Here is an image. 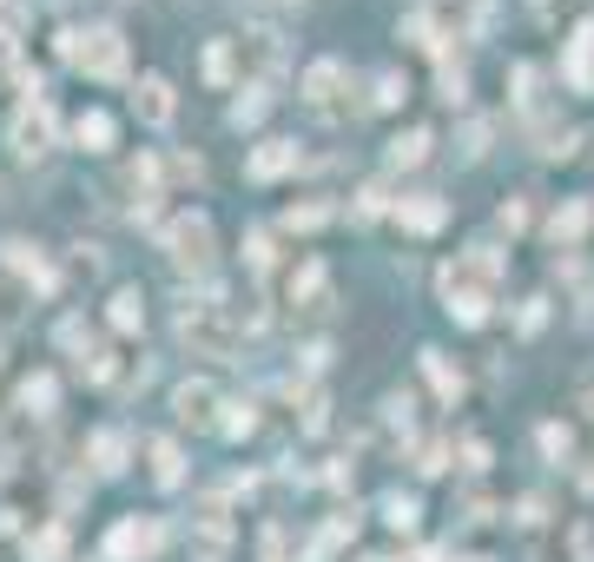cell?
<instances>
[{
	"label": "cell",
	"mask_w": 594,
	"mask_h": 562,
	"mask_svg": "<svg viewBox=\"0 0 594 562\" xmlns=\"http://www.w3.org/2000/svg\"><path fill=\"white\" fill-rule=\"evenodd\" d=\"M179 338L199 358H231L238 351V311L225 298H186L179 304Z\"/></svg>",
	"instance_id": "6da1fadb"
},
{
	"label": "cell",
	"mask_w": 594,
	"mask_h": 562,
	"mask_svg": "<svg viewBox=\"0 0 594 562\" xmlns=\"http://www.w3.org/2000/svg\"><path fill=\"white\" fill-rule=\"evenodd\" d=\"M304 107L324 126H344L351 120V66L344 60H311L304 66Z\"/></svg>",
	"instance_id": "7a4b0ae2"
},
{
	"label": "cell",
	"mask_w": 594,
	"mask_h": 562,
	"mask_svg": "<svg viewBox=\"0 0 594 562\" xmlns=\"http://www.w3.org/2000/svg\"><path fill=\"white\" fill-rule=\"evenodd\" d=\"M60 53L79 66V73H93V79H119L126 73V34L119 27H87V34H66Z\"/></svg>",
	"instance_id": "3957f363"
},
{
	"label": "cell",
	"mask_w": 594,
	"mask_h": 562,
	"mask_svg": "<svg viewBox=\"0 0 594 562\" xmlns=\"http://www.w3.org/2000/svg\"><path fill=\"white\" fill-rule=\"evenodd\" d=\"M218 238H212V218L205 212H179L173 225H165V259H173L179 272H212V252Z\"/></svg>",
	"instance_id": "277c9868"
},
{
	"label": "cell",
	"mask_w": 594,
	"mask_h": 562,
	"mask_svg": "<svg viewBox=\"0 0 594 562\" xmlns=\"http://www.w3.org/2000/svg\"><path fill=\"white\" fill-rule=\"evenodd\" d=\"M489 285L469 272V259L463 265H443V311L456 317V325H489Z\"/></svg>",
	"instance_id": "5b68a950"
},
{
	"label": "cell",
	"mask_w": 594,
	"mask_h": 562,
	"mask_svg": "<svg viewBox=\"0 0 594 562\" xmlns=\"http://www.w3.org/2000/svg\"><path fill=\"white\" fill-rule=\"evenodd\" d=\"M8 139H14V152H21V159H47V152H53V139H60V113H53V100H40V93H34V100L14 113V133H8Z\"/></svg>",
	"instance_id": "8992f818"
},
{
	"label": "cell",
	"mask_w": 594,
	"mask_h": 562,
	"mask_svg": "<svg viewBox=\"0 0 594 562\" xmlns=\"http://www.w3.org/2000/svg\"><path fill=\"white\" fill-rule=\"evenodd\" d=\"M173 411H179V424H192V430H218L225 397H218V384H212V377H186V384L173 390Z\"/></svg>",
	"instance_id": "52a82bcc"
},
{
	"label": "cell",
	"mask_w": 594,
	"mask_h": 562,
	"mask_svg": "<svg viewBox=\"0 0 594 562\" xmlns=\"http://www.w3.org/2000/svg\"><path fill=\"white\" fill-rule=\"evenodd\" d=\"M159 542H165V529H159L152 516H126V523L106 536V555H113V562H146V555H159Z\"/></svg>",
	"instance_id": "ba28073f"
},
{
	"label": "cell",
	"mask_w": 594,
	"mask_h": 562,
	"mask_svg": "<svg viewBox=\"0 0 594 562\" xmlns=\"http://www.w3.org/2000/svg\"><path fill=\"white\" fill-rule=\"evenodd\" d=\"M0 265H8L14 278H27L40 298L53 291V265H47V252H40V246H27V238H8V246H0Z\"/></svg>",
	"instance_id": "9c48e42d"
},
{
	"label": "cell",
	"mask_w": 594,
	"mask_h": 562,
	"mask_svg": "<svg viewBox=\"0 0 594 562\" xmlns=\"http://www.w3.org/2000/svg\"><path fill=\"white\" fill-rule=\"evenodd\" d=\"M291 311H304V317H324V311H330V272H324L317 259H304V265L291 272Z\"/></svg>",
	"instance_id": "30bf717a"
},
{
	"label": "cell",
	"mask_w": 594,
	"mask_h": 562,
	"mask_svg": "<svg viewBox=\"0 0 594 562\" xmlns=\"http://www.w3.org/2000/svg\"><path fill=\"white\" fill-rule=\"evenodd\" d=\"M561 79L574 93H594V21L568 34V53H561Z\"/></svg>",
	"instance_id": "8fae6325"
},
{
	"label": "cell",
	"mask_w": 594,
	"mask_h": 562,
	"mask_svg": "<svg viewBox=\"0 0 594 562\" xmlns=\"http://www.w3.org/2000/svg\"><path fill=\"white\" fill-rule=\"evenodd\" d=\"M291 166H298V146H291V139H258V146H251V159H244V173L258 179V186L285 179Z\"/></svg>",
	"instance_id": "7c38bea8"
},
{
	"label": "cell",
	"mask_w": 594,
	"mask_h": 562,
	"mask_svg": "<svg viewBox=\"0 0 594 562\" xmlns=\"http://www.w3.org/2000/svg\"><path fill=\"white\" fill-rule=\"evenodd\" d=\"M173 79H159V73H146L139 79V87H132V113L146 120V126H165V120H173Z\"/></svg>",
	"instance_id": "4fadbf2b"
},
{
	"label": "cell",
	"mask_w": 594,
	"mask_h": 562,
	"mask_svg": "<svg viewBox=\"0 0 594 562\" xmlns=\"http://www.w3.org/2000/svg\"><path fill=\"white\" fill-rule=\"evenodd\" d=\"M396 218H403L409 232H443L450 205H443L437 192H409V199H396Z\"/></svg>",
	"instance_id": "5bb4252c"
},
{
	"label": "cell",
	"mask_w": 594,
	"mask_h": 562,
	"mask_svg": "<svg viewBox=\"0 0 594 562\" xmlns=\"http://www.w3.org/2000/svg\"><path fill=\"white\" fill-rule=\"evenodd\" d=\"M126 450H132V437H126L119 424L93 430V470H100V476H119V470H126Z\"/></svg>",
	"instance_id": "9a60e30c"
},
{
	"label": "cell",
	"mask_w": 594,
	"mask_h": 562,
	"mask_svg": "<svg viewBox=\"0 0 594 562\" xmlns=\"http://www.w3.org/2000/svg\"><path fill=\"white\" fill-rule=\"evenodd\" d=\"M73 139L87 146V152H113V139H119V120L93 107V113H79V120H73Z\"/></svg>",
	"instance_id": "2e32d148"
},
{
	"label": "cell",
	"mask_w": 594,
	"mask_h": 562,
	"mask_svg": "<svg viewBox=\"0 0 594 562\" xmlns=\"http://www.w3.org/2000/svg\"><path fill=\"white\" fill-rule=\"evenodd\" d=\"M146 450H152V484H159V490H179V484H186V463H179V444H173V437H152Z\"/></svg>",
	"instance_id": "e0dca14e"
},
{
	"label": "cell",
	"mask_w": 594,
	"mask_h": 562,
	"mask_svg": "<svg viewBox=\"0 0 594 562\" xmlns=\"http://www.w3.org/2000/svg\"><path fill=\"white\" fill-rule=\"evenodd\" d=\"M430 146H437V133H430V126L396 133V139H390V166H396V173H403V166H422V159H430Z\"/></svg>",
	"instance_id": "ac0fdd59"
},
{
	"label": "cell",
	"mask_w": 594,
	"mask_h": 562,
	"mask_svg": "<svg viewBox=\"0 0 594 562\" xmlns=\"http://www.w3.org/2000/svg\"><path fill=\"white\" fill-rule=\"evenodd\" d=\"M587 218H594V205H587V199H568V205H561L555 218H548V238H555V246H561V252H568V246H574V238L587 232Z\"/></svg>",
	"instance_id": "d6986e66"
},
{
	"label": "cell",
	"mask_w": 594,
	"mask_h": 562,
	"mask_svg": "<svg viewBox=\"0 0 594 562\" xmlns=\"http://www.w3.org/2000/svg\"><path fill=\"white\" fill-rule=\"evenodd\" d=\"M238 53H244V40H212L205 47V73L218 79V87H231V79H238Z\"/></svg>",
	"instance_id": "ffe728a7"
},
{
	"label": "cell",
	"mask_w": 594,
	"mask_h": 562,
	"mask_svg": "<svg viewBox=\"0 0 594 562\" xmlns=\"http://www.w3.org/2000/svg\"><path fill=\"white\" fill-rule=\"evenodd\" d=\"M396 40H403V47H416V53H443V34H437V21H430V14H409V21L396 27Z\"/></svg>",
	"instance_id": "44dd1931"
},
{
	"label": "cell",
	"mask_w": 594,
	"mask_h": 562,
	"mask_svg": "<svg viewBox=\"0 0 594 562\" xmlns=\"http://www.w3.org/2000/svg\"><path fill=\"white\" fill-rule=\"evenodd\" d=\"M106 325H113V332H139V325H146V298H139L132 285H126V291H113V311H106Z\"/></svg>",
	"instance_id": "7402d4cb"
},
{
	"label": "cell",
	"mask_w": 594,
	"mask_h": 562,
	"mask_svg": "<svg viewBox=\"0 0 594 562\" xmlns=\"http://www.w3.org/2000/svg\"><path fill=\"white\" fill-rule=\"evenodd\" d=\"M271 113V87H244L238 100H231V126H258Z\"/></svg>",
	"instance_id": "603a6c76"
},
{
	"label": "cell",
	"mask_w": 594,
	"mask_h": 562,
	"mask_svg": "<svg viewBox=\"0 0 594 562\" xmlns=\"http://www.w3.org/2000/svg\"><path fill=\"white\" fill-rule=\"evenodd\" d=\"M422 371H430V384H437V390L450 397V404L463 397V371H456V364H450L443 351H422Z\"/></svg>",
	"instance_id": "cb8c5ba5"
},
{
	"label": "cell",
	"mask_w": 594,
	"mask_h": 562,
	"mask_svg": "<svg viewBox=\"0 0 594 562\" xmlns=\"http://www.w3.org/2000/svg\"><path fill=\"white\" fill-rule=\"evenodd\" d=\"M53 397H60V384H53V377H47V371H40V377H27V384H21V404H27V411H34V417H53Z\"/></svg>",
	"instance_id": "d4e9b609"
},
{
	"label": "cell",
	"mask_w": 594,
	"mask_h": 562,
	"mask_svg": "<svg viewBox=\"0 0 594 562\" xmlns=\"http://www.w3.org/2000/svg\"><path fill=\"white\" fill-rule=\"evenodd\" d=\"M218 430L238 444V437H251L258 430V404H225V417H218Z\"/></svg>",
	"instance_id": "484cf974"
},
{
	"label": "cell",
	"mask_w": 594,
	"mask_h": 562,
	"mask_svg": "<svg viewBox=\"0 0 594 562\" xmlns=\"http://www.w3.org/2000/svg\"><path fill=\"white\" fill-rule=\"evenodd\" d=\"M574 146H581V133H574V126H548L535 152H542V159H574Z\"/></svg>",
	"instance_id": "4316f807"
},
{
	"label": "cell",
	"mask_w": 594,
	"mask_h": 562,
	"mask_svg": "<svg viewBox=\"0 0 594 562\" xmlns=\"http://www.w3.org/2000/svg\"><path fill=\"white\" fill-rule=\"evenodd\" d=\"M27 555H34V562H60V555H66V529L53 523V529H40V536H27Z\"/></svg>",
	"instance_id": "83f0119b"
},
{
	"label": "cell",
	"mask_w": 594,
	"mask_h": 562,
	"mask_svg": "<svg viewBox=\"0 0 594 562\" xmlns=\"http://www.w3.org/2000/svg\"><path fill=\"white\" fill-rule=\"evenodd\" d=\"M21 79V40H14V27H0V87H14Z\"/></svg>",
	"instance_id": "f1b7e54d"
},
{
	"label": "cell",
	"mask_w": 594,
	"mask_h": 562,
	"mask_svg": "<svg viewBox=\"0 0 594 562\" xmlns=\"http://www.w3.org/2000/svg\"><path fill=\"white\" fill-rule=\"evenodd\" d=\"M324 218H330V205H317V199H311V205H291V212H285V232H317Z\"/></svg>",
	"instance_id": "f546056e"
},
{
	"label": "cell",
	"mask_w": 594,
	"mask_h": 562,
	"mask_svg": "<svg viewBox=\"0 0 594 562\" xmlns=\"http://www.w3.org/2000/svg\"><path fill=\"white\" fill-rule=\"evenodd\" d=\"M489 27V0H456V34H482Z\"/></svg>",
	"instance_id": "4dcf8cb0"
},
{
	"label": "cell",
	"mask_w": 594,
	"mask_h": 562,
	"mask_svg": "<svg viewBox=\"0 0 594 562\" xmlns=\"http://www.w3.org/2000/svg\"><path fill=\"white\" fill-rule=\"evenodd\" d=\"M383 516H390V529H416V516H422V510H416V497H403V490H396V497L383 503Z\"/></svg>",
	"instance_id": "1f68e13d"
},
{
	"label": "cell",
	"mask_w": 594,
	"mask_h": 562,
	"mask_svg": "<svg viewBox=\"0 0 594 562\" xmlns=\"http://www.w3.org/2000/svg\"><path fill=\"white\" fill-rule=\"evenodd\" d=\"M403 93H409V79H403V73H383L370 100H377V107H403Z\"/></svg>",
	"instance_id": "d6a6232c"
},
{
	"label": "cell",
	"mask_w": 594,
	"mask_h": 562,
	"mask_svg": "<svg viewBox=\"0 0 594 562\" xmlns=\"http://www.w3.org/2000/svg\"><path fill=\"white\" fill-rule=\"evenodd\" d=\"M522 225H529V192H516L502 205V232H522Z\"/></svg>",
	"instance_id": "836d02e7"
},
{
	"label": "cell",
	"mask_w": 594,
	"mask_h": 562,
	"mask_svg": "<svg viewBox=\"0 0 594 562\" xmlns=\"http://www.w3.org/2000/svg\"><path fill=\"white\" fill-rule=\"evenodd\" d=\"M443 100H450V107H463V100H469V79H463V66H443Z\"/></svg>",
	"instance_id": "e575fe53"
},
{
	"label": "cell",
	"mask_w": 594,
	"mask_h": 562,
	"mask_svg": "<svg viewBox=\"0 0 594 562\" xmlns=\"http://www.w3.org/2000/svg\"><path fill=\"white\" fill-rule=\"evenodd\" d=\"M244 252H251V265H258V272L278 259V252H271V232H251V238H244Z\"/></svg>",
	"instance_id": "d590c367"
},
{
	"label": "cell",
	"mask_w": 594,
	"mask_h": 562,
	"mask_svg": "<svg viewBox=\"0 0 594 562\" xmlns=\"http://www.w3.org/2000/svg\"><path fill=\"white\" fill-rule=\"evenodd\" d=\"M542 450H548V457H568V450H574V437H568L561 424H542Z\"/></svg>",
	"instance_id": "8d00e7d4"
},
{
	"label": "cell",
	"mask_w": 594,
	"mask_h": 562,
	"mask_svg": "<svg viewBox=\"0 0 594 562\" xmlns=\"http://www.w3.org/2000/svg\"><path fill=\"white\" fill-rule=\"evenodd\" d=\"M383 205H390V199H383V186H364V192H357V218H377Z\"/></svg>",
	"instance_id": "74e56055"
},
{
	"label": "cell",
	"mask_w": 594,
	"mask_h": 562,
	"mask_svg": "<svg viewBox=\"0 0 594 562\" xmlns=\"http://www.w3.org/2000/svg\"><path fill=\"white\" fill-rule=\"evenodd\" d=\"M8 298H14V291H8V285H0V325H14V304H8Z\"/></svg>",
	"instance_id": "f35d334b"
},
{
	"label": "cell",
	"mask_w": 594,
	"mask_h": 562,
	"mask_svg": "<svg viewBox=\"0 0 594 562\" xmlns=\"http://www.w3.org/2000/svg\"><path fill=\"white\" fill-rule=\"evenodd\" d=\"M561 8H568V0H561ZM535 14H542V21H548V14H555V0H535Z\"/></svg>",
	"instance_id": "ab89813d"
},
{
	"label": "cell",
	"mask_w": 594,
	"mask_h": 562,
	"mask_svg": "<svg viewBox=\"0 0 594 562\" xmlns=\"http://www.w3.org/2000/svg\"><path fill=\"white\" fill-rule=\"evenodd\" d=\"M364 562H383V555H364Z\"/></svg>",
	"instance_id": "60d3db41"
}]
</instances>
